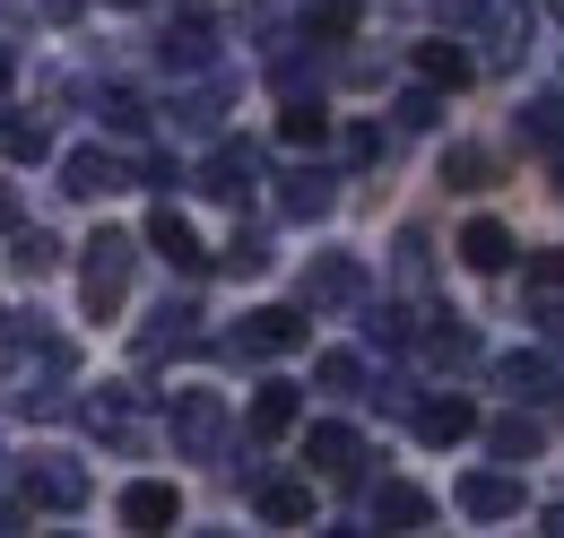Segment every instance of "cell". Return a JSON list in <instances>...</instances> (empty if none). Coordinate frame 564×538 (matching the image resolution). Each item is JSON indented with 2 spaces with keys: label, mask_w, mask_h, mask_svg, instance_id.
<instances>
[{
  "label": "cell",
  "mask_w": 564,
  "mask_h": 538,
  "mask_svg": "<svg viewBox=\"0 0 564 538\" xmlns=\"http://www.w3.org/2000/svg\"><path fill=\"white\" fill-rule=\"evenodd\" d=\"M286 347H304V304H261V313H243V331L217 338V356L226 365H252V356H286Z\"/></svg>",
  "instance_id": "1"
},
{
  "label": "cell",
  "mask_w": 564,
  "mask_h": 538,
  "mask_svg": "<svg viewBox=\"0 0 564 538\" xmlns=\"http://www.w3.org/2000/svg\"><path fill=\"white\" fill-rule=\"evenodd\" d=\"M70 338H44V374H26V383H18V391H9V408H18V417H26V426H53V417H70Z\"/></svg>",
  "instance_id": "2"
},
{
  "label": "cell",
  "mask_w": 564,
  "mask_h": 538,
  "mask_svg": "<svg viewBox=\"0 0 564 538\" xmlns=\"http://www.w3.org/2000/svg\"><path fill=\"white\" fill-rule=\"evenodd\" d=\"M131 261H140V244H131V235H113V226H105V235H87V313H96V322L131 295Z\"/></svg>",
  "instance_id": "3"
},
{
  "label": "cell",
  "mask_w": 564,
  "mask_h": 538,
  "mask_svg": "<svg viewBox=\"0 0 564 538\" xmlns=\"http://www.w3.org/2000/svg\"><path fill=\"white\" fill-rule=\"evenodd\" d=\"M174 452L183 461H217L226 452V400L217 391H183L174 400Z\"/></svg>",
  "instance_id": "4"
},
{
  "label": "cell",
  "mask_w": 564,
  "mask_h": 538,
  "mask_svg": "<svg viewBox=\"0 0 564 538\" xmlns=\"http://www.w3.org/2000/svg\"><path fill=\"white\" fill-rule=\"evenodd\" d=\"M356 295H365V261H356V252H322V261L304 269V287H295L304 313H339V304H356Z\"/></svg>",
  "instance_id": "5"
},
{
  "label": "cell",
  "mask_w": 564,
  "mask_h": 538,
  "mask_svg": "<svg viewBox=\"0 0 564 538\" xmlns=\"http://www.w3.org/2000/svg\"><path fill=\"white\" fill-rule=\"evenodd\" d=\"M252 183H261V148L252 139H217L209 165H200V192L209 201H252Z\"/></svg>",
  "instance_id": "6"
},
{
  "label": "cell",
  "mask_w": 564,
  "mask_h": 538,
  "mask_svg": "<svg viewBox=\"0 0 564 538\" xmlns=\"http://www.w3.org/2000/svg\"><path fill=\"white\" fill-rule=\"evenodd\" d=\"M131 347H140V365L174 356V347H200V304H192V295H165V304L148 313V331L131 338Z\"/></svg>",
  "instance_id": "7"
},
{
  "label": "cell",
  "mask_w": 564,
  "mask_h": 538,
  "mask_svg": "<svg viewBox=\"0 0 564 538\" xmlns=\"http://www.w3.org/2000/svg\"><path fill=\"white\" fill-rule=\"evenodd\" d=\"M26 504H44V513H78V504H87V470L62 461V452H35V461H26Z\"/></svg>",
  "instance_id": "8"
},
{
  "label": "cell",
  "mask_w": 564,
  "mask_h": 538,
  "mask_svg": "<svg viewBox=\"0 0 564 538\" xmlns=\"http://www.w3.org/2000/svg\"><path fill=\"white\" fill-rule=\"evenodd\" d=\"M113 513H122V530H174V521H183V495H174L165 477H131Z\"/></svg>",
  "instance_id": "9"
},
{
  "label": "cell",
  "mask_w": 564,
  "mask_h": 538,
  "mask_svg": "<svg viewBox=\"0 0 564 538\" xmlns=\"http://www.w3.org/2000/svg\"><path fill=\"white\" fill-rule=\"evenodd\" d=\"M304 461L322 477H339V486H356V477H365V443H356L348 426H313V434H304Z\"/></svg>",
  "instance_id": "10"
},
{
  "label": "cell",
  "mask_w": 564,
  "mask_h": 538,
  "mask_svg": "<svg viewBox=\"0 0 564 538\" xmlns=\"http://www.w3.org/2000/svg\"><path fill=\"white\" fill-rule=\"evenodd\" d=\"M209 53H217V44H209V18H200V9H183V18L156 35V62L183 69V78H192V69H209Z\"/></svg>",
  "instance_id": "11"
},
{
  "label": "cell",
  "mask_w": 564,
  "mask_h": 538,
  "mask_svg": "<svg viewBox=\"0 0 564 538\" xmlns=\"http://www.w3.org/2000/svg\"><path fill=\"white\" fill-rule=\"evenodd\" d=\"M460 513H469V521H512V513H521V477H503V470L460 477Z\"/></svg>",
  "instance_id": "12"
},
{
  "label": "cell",
  "mask_w": 564,
  "mask_h": 538,
  "mask_svg": "<svg viewBox=\"0 0 564 538\" xmlns=\"http://www.w3.org/2000/svg\"><path fill=\"white\" fill-rule=\"evenodd\" d=\"M478 434V408L460 400V391H443V400L417 408V443H434V452H452V443H469Z\"/></svg>",
  "instance_id": "13"
},
{
  "label": "cell",
  "mask_w": 564,
  "mask_h": 538,
  "mask_svg": "<svg viewBox=\"0 0 564 538\" xmlns=\"http://www.w3.org/2000/svg\"><path fill=\"white\" fill-rule=\"evenodd\" d=\"M495 383H503L512 400H556L564 391V356H503Z\"/></svg>",
  "instance_id": "14"
},
{
  "label": "cell",
  "mask_w": 564,
  "mask_h": 538,
  "mask_svg": "<svg viewBox=\"0 0 564 538\" xmlns=\"http://www.w3.org/2000/svg\"><path fill=\"white\" fill-rule=\"evenodd\" d=\"M62 192H70V201H105V192H122V165H113L105 148H70V157H62Z\"/></svg>",
  "instance_id": "15"
},
{
  "label": "cell",
  "mask_w": 564,
  "mask_h": 538,
  "mask_svg": "<svg viewBox=\"0 0 564 538\" xmlns=\"http://www.w3.org/2000/svg\"><path fill=\"white\" fill-rule=\"evenodd\" d=\"M279 208L286 217H330V208H339V174H330V165H295L286 192H279Z\"/></svg>",
  "instance_id": "16"
},
{
  "label": "cell",
  "mask_w": 564,
  "mask_h": 538,
  "mask_svg": "<svg viewBox=\"0 0 564 538\" xmlns=\"http://www.w3.org/2000/svg\"><path fill=\"white\" fill-rule=\"evenodd\" d=\"M148 244H156L165 261L183 269V278H200V269H209V252H200V235H192V217H174V208H156V217H148Z\"/></svg>",
  "instance_id": "17"
},
{
  "label": "cell",
  "mask_w": 564,
  "mask_h": 538,
  "mask_svg": "<svg viewBox=\"0 0 564 538\" xmlns=\"http://www.w3.org/2000/svg\"><path fill=\"white\" fill-rule=\"evenodd\" d=\"M512 139H521V148H547V157H556V148H564V87L530 96V105L512 114Z\"/></svg>",
  "instance_id": "18"
},
{
  "label": "cell",
  "mask_w": 564,
  "mask_h": 538,
  "mask_svg": "<svg viewBox=\"0 0 564 538\" xmlns=\"http://www.w3.org/2000/svg\"><path fill=\"white\" fill-rule=\"evenodd\" d=\"M373 521H382V530H425V521H434V495L409 486V477H391V486H373Z\"/></svg>",
  "instance_id": "19"
},
{
  "label": "cell",
  "mask_w": 564,
  "mask_h": 538,
  "mask_svg": "<svg viewBox=\"0 0 564 538\" xmlns=\"http://www.w3.org/2000/svg\"><path fill=\"white\" fill-rule=\"evenodd\" d=\"M539 443H547V434H539V417H521V408L487 426V452H495V461H512V470H521V461H539Z\"/></svg>",
  "instance_id": "20"
},
{
  "label": "cell",
  "mask_w": 564,
  "mask_h": 538,
  "mask_svg": "<svg viewBox=\"0 0 564 538\" xmlns=\"http://www.w3.org/2000/svg\"><path fill=\"white\" fill-rule=\"evenodd\" d=\"M226 96H235V78H209V87H192V96H174V131H217V114H226Z\"/></svg>",
  "instance_id": "21"
},
{
  "label": "cell",
  "mask_w": 564,
  "mask_h": 538,
  "mask_svg": "<svg viewBox=\"0 0 564 538\" xmlns=\"http://www.w3.org/2000/svg\"><path fill=\"white\" fill-rule=\"evenodd\" d=\"M460 261H469V269H487V278H495V269L512 261V235H503L495 217H469V226H460Z\"/></svg>",
  "instance_id": "22"
},
{
  "label": "cell",
  "mask_w": 564,
  "mask_h": 538,
  "mask_svg": "<svg viewBox=\"0 0 564 538\" xmlns=\"http://www.w3.org/2000/svg\"><path fill=\"white\" fill-rule=\"evenodd\" d=\"M356 26H365V0H313V9H304V35H313V44H348Z\"/></svg>",
  "instance_id": "23"
},
{
  "label": "cell",
  "mask_w": 564,
  "mask_h": 538,
  "mask_svg": "<svg viewBox=\"0 0 564 538\" xmlns=\"http://www.w3.org/2000/svg\"><path fill=\"white\" fill-rule=\"evenodd\" d=\"M0 157H9V165H35V157H53L44 114H9V122H0Z\"/></svg>",
  "instance_id": "24"
},
{
  "label": "cell",
  "mask_w": 564,
  "mask_h": 538,
  "mask_svg": "<svg viewBox=\"0 0 564 538\" xmlns=\"http://www.w3.org/2000/svg\"><path fill=\"white\" fill-rule=\"evenodd\" d=\"M304 417V391L295 383H261V400H252V434H286Z\"/></svg>",
  "instance_id": "25"
},
{
  "label": "cell",
  "mask_w": 564,
  "mask_h": 538,
  "mask_svg": "<svg viewBox=\"0 0 564 538\" xmlns=\"http://www.w3.org/2000/svg\"><path fill=\"white\" fill-rule=\"evenodd\" d=\"M261 521H313V486H304V477H270V486H261Z\"/></svg>",
  "instance_id": "26"
},
{
  "label": "cell",
  "mask_w": 564,
  "mask_h": 538,
  "mask_svg": "<svg viewBox=\"0 0 564 538\" xmlns=\"http://www.w3.org/2000/svg\"><path fill=\"white\" fill-rule=\"evenodd\" d=\"M286 148H322L330 139V114H322V96H286Z\"/></svg>",
  "instance_id": "27"
},
{
  "label": "cell",
  "mask_w": 564,
  "mask_h": 538,
  "mask_svg": "<svg viewBox=\"0 0 564 538\" xmlns=\"http://www.w3.org/2000/svg\"><path fill=\"white\" fill-rule=\"evenodd\" d=\"M365 338H373V347H409V338H425V331H417L409 304H365Z\"/></svg>",
  "instance_id": "28"
},
{
  "label": "cell",
  "mask_w": 564,
  "mask_h": 538,
  "mask_svg": "<svg viewBox=\"0 0 564 538\" xmlns=\"http://www.w3.org/2000/svg\"><path fill=\"white\" fill-rule=\"evenodd\" d=\"M417 69L434 87H469V78H478V62H469L460 44H417Z\"/></svg>",
  "instance_id": "29"
},
{
  "label": "cell",
  "mask_w": 564,
  "mask_h": 538,
  "mask_svg": "<svg viewBox=\"0 0 564 538\" xmlns=\"http://www.w3.org/2000/svg\"><path fill=\"white\" fill-rule=\"evenodd\" d=\"M217 261L235 269V278H261V269L279 261V252H270V235H261V226H235V244H226V252H217Z\"/></svg>",
  "instance_id": "30"
},
{
  "label": "cell",
  "mask_w": 564,
  "mask_h": 538,
  "mask_svg": "<svg viewBox=\"0 0 564 538\" xmlns=\"http://www.w3.org/2000/svg\"><path fill=\"white\" fill-rule=\"evenodd\" d=\"M425 356H434V365H478V331H469V322H434V331H425Z\"/></svg>",
  "instance_id": "31"
},
{
  "label": "cell",
  "mask_w": 564,
  "mask_h": 538,
  "mask_svg": "<svg viewBox=\"0 0 564 538\" xmlns=\"http://www.w3.org/2000/svg\"><path fill=\"white\" fill-rule=\"evenodd\" d=\"M443 183H452V192H487L495 157H487V148H452V157H443Z\"/></svg>",
  "instance_id": "32"
},
{
  "label": "cell",
  "mask_w": 564,
  "mask_h": 538,
  "mask_svg": "<svg viewBox=\"0 0 564 538\" xmlns=\"http://www.w3.org/2000/svg\"><path fill=\"white\" fill-rule=\"evenodd\" d=\"M391 269H400V287H425V278H434V252H425V235H417V226H409V235L391 244Z\"/></svg>",
  "instance_id": "33"
},
{
  "label": "cell",
  "mask_w": 564,
  "mask_h": 538,
  "mask_svg": "<svg viewBox=\"0 0 564 538\" xmlns=\"http://www.w3.org/2000/svg\"><path fill=\"white\" fill-rule=\"evenodd\" d=\"M313 383L322 391H365V356H348V347L339 356H313Z\"/></svg>",
  "instance_id": "34"
},
{
  "label": "cell",
  "mask_w": 564,
  "mask_h": 538,
  "mask_svg": "<svg viewBox=\"0 0 564 538\" xmlns=\"http://www.w3.org/2000/svg\"><path fill=\"white\" fill-rule=\"evenodd\" d=\"M9 261L26 269V278H44V269H62V244H53L44 226H35V235H18V244H9Z\"/></svg>",
  "instance_id": "35"
},
{
  "label": "cell",
  "mask_w": 564,
  "mask_h": 538,
  "mask_svg": "<svg viewBox=\"0 0 564 538\" xmlns=\"http://www.w3.org/2000/svg\"><path fill=\"white\" fill-rule=\"evenodd\" d=\"M434 122H443V96H434V78H425V87L400 96V131H434Z\"/></svg>",
  "instance_id": "36"
},
{
  "label": "cell",
  "mask_w": 564,
  "mask_h": 538,
  "mask_svg": "<svg viewBox=\"0 0 564 538\" xmlns=\"http://www.w3.org/2000/svg\"><path fill=\"white\" fill-rule=\"evenodd\" d=\"M96 114H105V122H113V131H140V96H131V87H113V96H105V105H96Z\"/></svg>",
  "instance_id": "37"
},
{
  "label": "cell",
  "mask_w": 564,
  "mask_h": 538,
  "mask_svg": "<svg viewBox=\"0 0 564 538\" xmlns=\"http://www.w3.org/2000/svg\"><path fill=\"white\" fill-rule=\"evenodd\" d=\"M530 287H539V295H564V244H556V252H539V261H530Z\"/></svg>",
  "instance_id": "38"
},
{
  "label": "cell",
  "mask_w": 564,
  "mask_h": 538,
  "mask_svg": "<svg viewBox=\"0 0 564 538\" xmlns=\"http://www.w3.org/2000/svg\"><path fill=\"white\" fill-rule=\"evenodd\" d=\"M348 157H356V165H365V157H382V131H373V122H356V131H348Z\"/></svg>",
  "instance_id": "39"
},
{
  "label": "cell",
  "mask_w": 564,
  "mask_h": 538,
  "mask_svg": "<svg viewBox=\"0 0 564 538\" xmlns=\"http://www.w3.org/2000/svg\"><path fill=\"white\" fill-rule=\"evenodd\" d=\"M539 331H547V347H556V356H564V304H556V295L539 304Z\"/></svg>",
  "instance_id": "40"
},
{
  "label": "cell",
  "mask_w": 564,
  "mask_h": 538,
  "mask_svg": "<svg viewBox=\"0 0 564 538\" xmlns=\"http://www.w3.org/2000/svg\"><path fill=\"white\" fill-rule=\"evenodd\" d=\"M9 87H18V53L0 44V96H9Z\"/></svg>",
  "instance_id": "41"
},
{
  "label": "cell",
  "mask_w": 564,
  "mask_h": 538,
  "mask_svg": "<svg viewBox=\"0 0 564 538\" xmlns=\"http://www.w3.org/2000/svg\"><path fill=\"white\" fill-rule=\"evenodd\" d=\"M547 538H564V504H547Z\"/></svg>",
  "instance_id": "42"
},
{
  "label": "cell",
  "mask_w": 564,
  "mask_h": 538,
  "mask_svg": "<svg viewBox=\"0 0 564 538\" xmlns=\"http://www.w3.org/2000/svg\"><path fill=\"white\" fill-rule=\"evenodd\" d=\"M9 530H18V513H9V504H0V538H9Z\"/></svg>",
  "instance_id": "43"
},
{
  "label": "cell",
  "mask_w": 564,
  "mask_h": 538,
  "mask_svg": "<svg viewBox=\"0 0 564 538\" xmlns=\"http://www.w3.org/2000/svg\"><path fill=\"white\" fill-rule=\"evenodd\" d=\"M9 217H18V201H9V192H0V226H9Z\"/></svg>",
  "instance_id": "44"
},
{
  "label": "cell",
  "mask_w": 564,
  "mask_h": 538,
  "mask_svg": "<svg viewBox=\"0 0 564 538\" xmlns=\"http://www.w3.org/2000/svg\"><path fill=\"white\" fill-rule=\"evenodd\" d=\"M556 192H564V148H556Z\"/></svg>",
  "instance_id": "45"
},
{
  "label": "cell",
  "mask_w": 564,
  "mask_h": 538,
  "mask_svg": "<svg viewBox=\"0 0 564 538\" xmlns=\"http://www.w3.org/2000/svg\"><path fill=\"white\" fill-rule=\"evenodd\" d=\"M113 9H148V0H113Z\"/></svg>",
  "instance_id": "46"
},
{
  "label": "cell",
  "mask_w": 564,
  "mask_h": 538,
  "mask_svg": "<svg viewBox=\"0 0 564 538\" xmlns=\"http://www.w3.org/2000/svg\"><path fill=\"white\" fill-rule=\"evenodd\" d=\"M556 18H564V0H556Z\"/></svg>",
  "instance_id": "47"
},
{
  "label": "cell",
  "mask_w": 564,
  "mask_h": 538,
  "mask_svg": "<svg viewBox=\"0 0 564 538\" xmlns=\"http://www.w3.org/2000/svg\"><path fill=\"white\" fill-rule=\"evenodd\" d=\"M0 322H9V313H0Z\"/></svg>",
  "instance_id": "48"
},
{
  "label": "cell",
  "mask_w": 564,
  "mask_h": 538,
  "mask_svg": "<svg viewBox=\"0 0 564 538\" xmlns=\"http://www.w3.org/2000/svg\"><path fill=\"white\" fill-rule=\"evenodd\" d=\"M0 461H9V452H0Z\"/></svg>",
  "instance_id": "49"
}]
</instances>
